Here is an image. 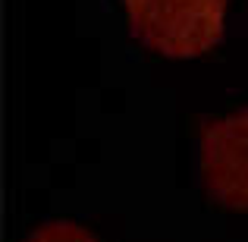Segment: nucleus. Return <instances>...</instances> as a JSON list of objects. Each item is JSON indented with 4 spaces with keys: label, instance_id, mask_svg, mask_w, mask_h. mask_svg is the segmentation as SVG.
Here are the masks:
<instances>
[{
    "label": "nucleus",
    "instance_id": "obj_1",
    "mask_svg": "<svg viewBox=\"0 0 248 242\" xmlns=\"http://www.w3.org/2000/svg\"><path fill=\"white\" fill-rule=\"evenodd\" d=\"M129 25L145 44L173 57H192L223 35L226 0H123Z\"/></svg>",
    "mask_w": 248,
    "mask_h": 242
},
{
    "label": "nucleus",
    "instance_id": "obj_2",
    "mask_svg": "<svg viewBox=\"0 0 248 242\" xmlns=\"http://www.w3.org/2000/svg\"><path fill=\"white\" fill-rule=\"evenodd\" d=\"M201 173L214 198L248 208V107L201 123Z\"/></svg>",
    "mask_w": 248,
    "mask_h": 242
},
{
    "label": "nucleus",
    "instance_id": "obj_3",
    "mask_svg": "<svg viewBox=\"0 0 248 242\" xmlns=\"http://www.w3.org/2000/svg\"><path fill=\"white\" fill-rule=\"evenodd\" d=\"M25 242H97V236L85 230L82 224H73V220H47Z\"/></svg>",
    "mask_w": 248,
    "mask_h": 242
}]
</instances>
